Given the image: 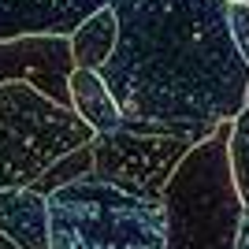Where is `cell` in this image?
I'll use <instances>...</instances> for the list:
<instances>
[{
    "mask_svg": "<svg viewBox=\"0 0 249 249\" xmlns=\"http://www.w3.org/2000/svg\"><path fill=\"white\" fill-rule=\"evenodd\" d=\"M115 52L101 78L123 130L201 145L246 108L249 63L227 26V0H112Z\"/></svg>",
    "mask_w": 249,
    "mask_h": 249,
    "instance_id": "6da1fadb",
    "label": "cell"
},
{
    "mask_svg": "<svg viewBox=\"0 0 249 249\" xmlns=\"http://www.w3.org/2000/svg\"><path fill=\"white\" fill-rule=\"evenodd\" d=\"M49 249H164V201L108 186L93 171L49 194Z\"/></svg>",
    "mask_w": 249,
    "mask_h": 249,
    "instance_id": "7a4b0ae2",
    "label": "cell"
},
{
    "mask_svg": "<svg viewBox=\"0 0 249 249\" xmlns=\"http://www.w3.org/2000/svg\"><path fill=\"white\" fill-rule=\"evenodd\" d=\"M231 123L194 145L164 190L167 242L164 249H238L242 201L227 164Z\"/></svg>",
    "mask_w": 249,
    "mask_h": 249,
    "instance_id": "3957f363",
    "label": "cell"
},
{
    "mask_svg": "<svg viewBox=\"0 0 249 249\" xmlns=\"http://www.w3.org/2000/svg\"><path fill=\"white\" fill-rule=\"evenodd\" d=\"M89 142L93 130L30 82L0 86V190L34 186L56 160Z\"/></svg>",
    "mask_w": 249,
    "mask_h": 249,
    "instance_id": "277c9868",
    "label": "cell"
},
{
    "mask_svg": "<svg viewBox=\"0 0 249 249\" xmlns=\"http://www.w3.org/2000/svg\"><path fill=\"white\" fill-rule=\"evenodd\" d=\"M93 178L149 201H164V190L194 145L182 138H156L134 130L93 134Z\"/></svg>",
    "mask_w": 249,
    "mask_h": 249,
    "instance_id": "5b68a950",
    "label": "cell"
},
{
    "mask_svg": "<svg viewBox=\"0 0 249 249\" xmlns=\"http://www.w3.org/2000/svg\"><path fill=\"white\" fill-rule=\"evenodd\" d=\"M74 63L63 37H22V41H0V86L4 82H30L56 104L71 108L67 78Z\"/></svg>",
    "mask_w": 249,
    "mask_h": 249,
    "instance_id": "8992f818",
    "label": "cell"
},
{
    "mask_svg": "<svg viewBox=\"0 0 249 249\" xmlns=\"http://www.w3.org/2000/svg\"><path fill=\"white\" fill-rule=\"evenodd\" d=\"M112 0H0V41L71 37L89 15Z\"/></svg>",
    "mask_w": 249,
    "mask_h": 249,
    "instance_id": "52a82bcc",
    "label": "cell"
},
{
    "mask_svg": "<svg viewBox=\"0 0 249 249\" xmlns=\"http://www.w3.org/2000/svg\"><path fill=\"white\" fill-rule=\"evenodd\" d=\"M0 238L11 249H49V201L37 190H0Z\"/></svg>",
    "mask_w": 249,
    "mask_h": 249,
    "instance_id": "ba28073f",
    "label": "cell"
},
{
    "mask_svg": "<svg viewBox=\"0 0 249 249\" xmlns=\"http://www.w3.org/2000/svg\"><path fill=\"white\" fill-rule=\"evenodd\" d=\"M67 93H71V112L78 115L93 134L123 130V112H119L112 89L104 86V78L97 71H82V67H74L71 78H67Z\"/></svg>",
    "mask_w": 249,
    "mask_h": 249,
    "instance_id": "9c48e42d",
    "label": "cell"
},
{
    "mask_svg": "<svg viewBox=\"0 0 249 249\" xmlns=\"http://www.w3.org/2000/svg\"><path fill=\"white\" fill-rule=\"evenodd\" d=\"M115 37H119V19H115L112 4L101 8L97 15L78 26V30L67 37V49H71V63L82 67V71H101L108 56L115 52Z\"/></svg>",
    "mask_w": 249,
    "mask_h": 249,
    "instance_id": "30bf717a",
    "label": "cell"
},
{
    "mask_svg": "<svg viewBox=\"0 0 249 249\" xmlns=\"http://www.w3.org/2000/svg\"><path fill=\"white\" fill-rule=\"evenodd\" d=\"M227 164H231V178H234V194H238L242 208H249V108H242L231 123Z\"/></svg>",
    "mask_w": 249,
    "mask_h": 249,
    "instance_id": "8fae6325",
    "label": "cell"
},
{
    "mask_svg": "<svg viewBox=\"0 0 249 249\" xmlns=\"http://www.w3.org/2000/svg\"><path fill=\"white\" fill-rule=\"evenodd\" d=\"M89 171H93V149L82 145V149H74V153H67L63 160H56L30 190H37L41 197H49V194H56L60 186H71L74 178H86Z\"/></svg>",
    "mask_w": 249,
    "mask_h": 249,
    "instance_id": "7c38bea8",
    "label": "cell"
},
{
    "mask_svg": "<svg viewBox=\"0 0 249 249\" xmlns=\"http://www.w3.org/2000/svg\"><path fill=\"white\" fill-rule=\"evenodd\" d=\"M227 26L238 56L249 63V4H227Z\"/></svg>",
    "mask_w": 249,
    "mask_h": 249,
    "instance_id": "4fadbf2b",
    "label": "cell"
},
{
    "mask_svg": "<svg viewBox=\"0 0 249 249\" xmlns=\"http://www.w3.org/2000/svg\"><path fill=\"white\" fill-rule=\"evenodd\" d=\"M238 249H249V208L242 212V227H238Z\"/></svg>",
    "mask_w": 249,
    "mask_h": 249,
    "instance_id": "5bb4252c",
    "label": "cell"
},
{
    "mask_svg": "<svg viewBox=\"0 0 249 249\" xmlns=\"http://www.w3.org/2000/svg\"><path fill=\"white\" fill-rule=\"evenodd\" d=\"M227 4H249V0H227Z\"/></svg>",
    "mask_w": 249,
    "mask_h": 249,
    "instance_id": "9a60e30c",
    "label": "cell"
},
{
    "mask_svg": "<svg viewBox=\"0 0 249 249\" xmlns=\"http://www.w3.org/2000/svg\"><path fill=\"white\" fill-rule=\"evenodd\" d=\"M4 246H8V242H4V238H0V249H4Z\"/></svg>",
    "mask_w": 249,
    "mask_h": 249,
    "instance_id": "2e32d148",
    "label": "cell"
},
{
    "mask_svg": "<svg viewBox=\"0 0 249 249\" xmlns=\"http://www.w3.org/2000/svg\"><path fill=\"white\" fill-rule=\"evenodd\" d=\"M246 108H249V93H246Z\"/></svg>",
    "mask_w": 249,
    "mask_h": 249,
    "instance_id": "e0dca14e",
    "label": "cell"
},
{
    "mask_svg": "<svg viewBox=\"0 0 249 249\" xmlns=\"http://www.w3.org/2000/svg\"><path fill=\"white\" fill-rule=\"evenodd\" d=\"M4 249H11V246H4Z\"/></svg>",
    "mask_w": 249,
    "mask_h": 249,
    "instance_id": "ac0fdd59",
    "label": "cell"
}]
</instances>
